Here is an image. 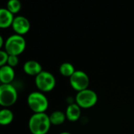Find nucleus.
I'll list each match as a JSON object with an SVG mask.
<instances>
[{"label": "nucleus", "mask_w": 134, "mask_h": 134, "mask_svg": "<svg viewBox=\"0 0 134 134\" xmlns=\"http://www.w3.org/2000/svg\"><path fill=\"white\" fill-rule=\"evenodd\" d=\"M51 126L49 115L46 113L33 114L29 120V129L32 134H47Z\"/></svg>", "instance_id": "nucleus-1"}, {"label": "nucleus", "mask_w": 134, "mask_h": 134, "mask_svg": "<svg viewBox=\"0 0 134 134\" xmlns=\"http://www.w3.org/2000/svg\"><path fill=\"white\" fill-rule=\"evenodd\" d=\"M27 103L30 110L34 113H46L49 107V102L43 92L40 91L31 92L27 98Z\"/></svg>", "instance_id": "nucleus-2"}, {"label": "nucleus", "mask_w": 134, "mask_h": 134, "mask_svg": "<svg viewBox=\"0 0 134 134\" xmlns=\"http://www.w3.org/2000/svg\"><path fill=\"white\" fill-rule=\"evenodd\" d=\"M26 48V41L23 36L14 34L9 36L4 44V50L9 55L19 56Z\"/></svg>", "instance_id": "nucleus-3"}, {"label": "nucleus", "mask_w": 134, "mask_h": 134, "mask_svg": "<svg viewBox=\"0 0 134 134\" xmlns=\"http://www.w3.org/2000/svg\"><path fill=\"white\" fill-rule=\"evenodd\" d=\"M18 94L16 88L11 84L0 85V106L8 108L18 100Z\"/></svg>", "instance_id": "nucleus-4"}, {"label": "nucleus", "mask_w": 134, "mask_h": 134, "mask_svg": "<svg viewBox=\"0 0 134 134\" xmlns=\"http://www.w3.org/2000/svg\"><path fill=\"white\" fill-rule=\"evenodd\" d=\"M35 84L40 92L43 93L49 92L54 88L56 85V79L51 73L43 70L35 77Z\"/></svg>", "instance_id": "nucleus-5"}, {"label": "nucleus", "mask_w": 134, "mask_h": 134, "mask_svg": "<svg viewBox=\"0 0 134 134\" xmlns=\"http://www.w3.org/2000/svg\"><path fill=\"white\" fill-rule=\"evenodd\" d=\"M98 101L97 93L89 88L78 92L75 97V103L81 109H88L94 107Z\"/></svg>", "instance_id": "nucleus-6"}, {"label": "nucleus", "mask_w": 134, "mask_h": 134, "mask_svg": "<svg viewBox=\"0 0 134 134\" xmlns=\"http://www.w3.org/2000/svg\"><path fill=\"white\" fill-rule=\"evenodd\" d=\"M89 83V77L83 70H76L75 73L70 77V86L77 92L88 88Z\"/></svg>", "instance_id": "nucleus-7"}, {"label": "nucleus", "mask_w": 134, "mask_h": 134, "mask_svg": "<svg viewBox=\"0 0 134 134\" xmlns=\"http://www.w3.org/2000/svg\"><path fill=\"white\" fill-rule=\"evenodd\" d=\"M11 27L14 32H15V34L24 36L29 32L31 25H30V21L27 18L24 16H17L14 17Z\"/></svg>", "instance_id": "nucleus-8"}, {"label": "nucleus", "mask_w": 134, "mask_h": 134, "mask_svg": "<svg viewBox=\"0 0 134 134\" xmlns=\"http://www.w3.org/2000/svg\"><path fill=\"white\" fill-rule=\"evenodd\" d=\"M23 70L29 76L36 77L43 71V68L41 64L37 61L29 60L25 62L23 65Z\"/></svg>", "instance_id": "nucleus-9"}, {"label": "nucleus", "mask_w": 134, "mask_h": 134, "mask_svg": "<svg viewBox=\"0 0 134 134\" xmlns=\"http://www.w3.org/2000/svg\"><path fill=\"white\" fill-rule=\"evenodd\" d=\"M15 77V71L13 67L5 65L0 67V83L11 84Z\"/></svg>", "instance_id": "nucleus-10"}, {"label": "nucleus", "mask_w": 134, "mask_h": 134, "mask_svg": "<svg viewBox=\"0 0 134 134\" xmlns=\"http://www.w3.org/2000/svg\"><path fill=\"white\" fill-rule=\"evenodd\" d=\"M65 114L67 120L74 122L78 121L81 118V108L76 103H71L67 107Z\"/></svg>", "instance_id": "nucleus-11"}, {"label": "nucleus", "mask_w": 134, "mask_h": 134, "mask_svg": "<svg viewBox=\"0 0 134 134\" xmlns=\"http://www.w3.org/2000/svg\"><path fill=\"white\" fill-rule=\"evenodd\" d=\"M14 17L7 8H0V29H7L12 26Z\"/></svg>", "instance_id": "nucleus-12"}, {"label": "nucleus", "mask_w": 134, "mask_h": 134, "mask_svg": "<svg viewBox=\"0 0 134 134\" xmlns=\"http://www.w3.org/2000/svg\"><path fill=\"white\" fill-rule=\"evenodd\" d=\"M14 120V113L8 108L0 110V125H8Z\"/></svg>", "instance_id": "nucleus-13"}, {"label": "nucleus", "mask_w": 134, "mask_h": 134, "mask_svg": "<svg viewBox=\"0 0 134 134\" xmlns=\"http://www.w3.org/2000/svg\"><path fill=\"white\" fill-rule=\"evenodd\" d=\"M50 121L53 125H60L65 122L66 120L65 114L62 110H54L50 115Z\"/></svg>", "instance_id": "nucleus-14"}, {"label": "nucleus", "mask_w": 134, "mask_h": 134, "mask_svg": "<svg viewBox=\"0 0 134 134\" xmlns=\"http://www.w3.org/2000/svg\"><path fill=\"white\" fill-rule=\"evenodd\" d=\"M75 71L76 70L74 65L70 62H63L59 67V72L63 77H70L75 73Z\"/></svg>", "instance_id": "nucleus-15"}, {"label": "nucleus", "mask_w": 134, "mask_h": 134, "mask_svg": "<svg viewBox=\"0 0 134 134\" xmlns=\"http://www.w3.org/2000/svg\"><path fill=\"white\" fill-rule=\"evenodd\" d=\"M7 9L13 14H18L21 9V3L20 0H8Z\"/></svg>", "instance_id": "nucleus-16"}, {"label": "nucleus", "mask_w": 134, "mask_h": 134, "mask_svg": "<svg viewBox=\"0 0 134 134\" xmlns=\"http://www.w3.org/2000/svg\"><path fill=\"white\" fill-rule=\"evenodd\" d=\"M9 54L5 50H0V67H2L7 64Z\"/></svg>", "instance_id": "nucleus-17"}, {"label": "nucleus", "mask_w": 134, "mask_h": 134, "mask_svg": "<svg viewBox=\"0 0 134 134\" xmlns=\"http://www.w3.org/2000/svg\"><path fill=\"white\" fill-rule=\"evenodd\" d=\"M19 63V58L18 56H15V55H9L8 57V60H7V64L8 65L13 67L14 68L15 66H17Z\"/></svg>", "instance_id": "nucleus-18"}, {"label": "nucleus", "mask_w": 134, "mask_h": 134, "mask_svg": "<svg viewBox=\"0 0 134 134\" xmlns=\"http://www.w3.org/2000/svg\"><path fill=\"white\" fill-rule=\"evenodd\" d=\"M4 44H5V41L3 38V36L0 35V50H2V47H4Z\"/></svg>", "instance_id": "nucleus-19"}, {"label": "nucleus", "mask_w": 134, "mask_h": 134, "mask_svg": "<svg viewBox=\"0 0 134 134\" xmlns=\"http://www.w3.org/2000/svg\"><path fill=\"white\" fill-rule=\"evenodd\" d=\"M59 134H72V133H70V132H62Z\"/></svg>", "instance_id": "nucleus-20"}]
</instances>
